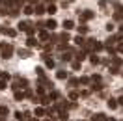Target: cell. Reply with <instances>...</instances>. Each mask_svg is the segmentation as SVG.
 <instances>
[{
	"label": "cell",
	"mask_w": 123,
	"mask_h": 121,
	"mask_svg": "<svg viewBox=\"0 0 123 121\" xmlns=\"http://www.w3.org/2000/svg\"><path fill=\"white\" fill-rule=\"evenodd\" d=\"M8 80H0V90H6V86H8Z\"/></svg>",
	"instance_id": "cell-34"
},
{
	"label": "cell",
	"mask_w": 123,
	"mask_h": 121,
	"mask_svg": "<svg viewBox=\"0 0 123 121\" xmlns=\"http://www.w3.org/2000/svg\"><path fill=\"white\" fill-rule=\"evenodd\" d=\"M36 73H37V75L41 76V78L45 76V73H43V67H36Z\"/></svg>",
	"instance_id": "cell-32"
},
{
	"label": "cell",
	"mask_w": 123,
	"mask_h": 121,
	"mask_svg": "<svg viewBox=\"0 0 123 121\" xmlns=\"http://www.w3.org/2000/svg\"><path fill=\"white\" fill-rule=\"evenodd\" d=\"M24 97H26V93H23V91H19V90L15 91V101H23Z\"/></svg>",
	"instance_id": "cell-13"
},
{
	"label": "cell",
	"mask_w": 123,
	"mask_h": 121,
	"mask_svg": "<svg viewBox=\"0 0 123 121\" xmlns=\"http://www.w3.org/2000/svg\"><path fill=\"white\" fill-rule=\"evenodd\" d=\"M92 121H106V117H105V114H95L92 117Z\"/></svg>",
	"instance_id": "cell-9"
},
{
	"label": "cell",
	"mask_w": 123,
	"mask_h": 121,
	"mask_svg": "<svg viewBox=\"0 0 123 121\" xmlns=\"http://www.w3.org/2000/svg\"><path fill=\"white\" fill-rule=\"evenodd\" d=\"M117 50H119V52H123V45H119V47H117Z\"/></svg>",
	"instance_id": "cell-37"
},
{
	"label": "cell",
	"mask_w": 123,
	"mask_h": 121,
	"mask_svg": "<svg viewBox=\"0 0 123 121\" xmlns=\"http://www.w3.org/2000/svg\"><path fill=\"white\" fill-rule=\"evenodd\" d=\"M28 28H30V24H28V23H19V30H21V32H26V30H28Z\"/></svg>",
	"instance_id": "cell-17"
},
{
	"label": "cell",
	"mask_w": 123,
	"mask_h": 121,
	"mask_svg": "<svg viewBox=\"0 0 123 121\" xmlns=\"http://www.w3.org/2000/svg\"><path fill=\"white\" fill-rule=\"evenodd\" d=\"M90 61H92L93 65H95V63H99V56H95V52H93L92 56H90Z\"/></svg>",
	"instance_id": "cell-22"
},
{
	"label": "cell",
	"mask_w": 123,
	"mask_h": 121,
	"mask_svg": "<svg viewBox=\"0 0 123 121\" xmlns=\"http://www.w3.org/2000/svg\"><path fill=\"white\" fill-rule=\"evenodd\" d=\"M121 63H123V60L119 58V56H116V54H114V56H112V65H114V67H119Z\"/></svg>",
	"instance_id": "cell-5"
},
{
	"label": "cell",
	"mask_w": 123,
	"mask_h": 121,
	"mask_svg": "<svg viewBox=\"0 0 123 121\" xmlns=\"http://www.w3.org/2000/svg\"><path fill=\"white\" fill-rule=\"evenodd\" d=\"M0 80H9V75H8V73H2V71H0Z\"/></svg>",
	"instance_id": "cell-30"
},
{
	"label": "cell",
	"mask_w": 123,
	"mask_h": 121,
	"mask_svg": "<svg viewBox=\"0 0 123 121\" xmlns=\"http://www.w3.org/2000/svg\"><path fill=\"white\" fill-rule=\"evenodd\" d=\"M58 115H60V119H67V117H69V115H67V110H60Z\"/></svg>",
	"instance_id": "cell-24"
},
{
	"label": "cell",
	"mask_w": 123,
	"mask_h": 121,
	"mask_svg": "<svg viewBox=\"0 0 123 121\" xmlns=\"http://www.w3.org/2000/svg\"><path fill=\"white\" fill-rule=\"evenodd\" d=\"M45 26L49 28V30H54V28H56V21H54V19H49V21L45 23Z\"/></svg>",
	"instance_id": "cell-8"
},
{
	"label": "cell",
	"mask_w": 123,
	"mask_h": 121,
	"mask_svg": "<svg viewBox=\"0 0 123 121\" xmlns=\"http://www.w3.org/2000/svg\"><path fill=\"white\" fill-rule=\"evenodd\" d=\"M78 82H80V84H88V82H90V78H88V76H82Z\"/></svg>",
	"instance_id": "cell-33"
},
{
	"label": "cell",
	"mask_w": 123,
	"mask_h": 121,
	"mask_svg": "<svg viewBox=\"0 0 123 121\" xmlns=\"http://www.w3.org/2000/svg\"><path fill=\"white\" fill-rule=\"evenodd\" d=\"M56 78H58V80H65V78H67V73H65V71H58V73H56Z\"/></svg>",
	"instance_id": "cell-12"
},
{
	"label": "cell",
	"mask_w": 123,
	"mask_h": 121,
	"mask_svg": "<svg viewBox=\"0 0 123 121\" xmlns=\"http://www.w3.org/2000/svg\"><path fill=\"white\" fill-rule=\"evenodd\" d=\"M45 108H36V115H37V117H43V115H45Z\"/></svg>",
	"instance_id": "cell-18"
},
{
	"label": "cell",
	"mask_w": 123,
	"mask_h": 121,
	"mask_svg": "<svg viewBox=\"0 0 123 121\" xmlns=\"http://www.w3.org/2000/svg\"><path fill=\"white\" fill-rule=\"evenodd\" d=\"M34 13L41 15V13H45V8H43V6H36V11H34Z\"/></svg>",
	"instance_id": "cell-25"
},
{
	"label": "cell",
	"mask_w": 123,
	"mask_h": 121,
	"mask_svg": "<svg viewBox=\"0 0 123 121\" xmlns=\"http://www.w3.org/2000/svg\"><path fill=\"white\" fill-rule=\"evenodd\" d=\"M69 84H71V86H77V84H78V80H77V78H71V80H69Z\"/></svg>",
	"instance_id": "cell-36"
},
{
	"label": "cell",
	"mask_w": 123,
	"mask_h": 121,
	"mask_svg": "<svg viewBox=\"0 0 123 121\" xmlns=\"http://www.w3.org/2000/svg\"><path fill=\"white\" fill-rule=\"evenodd\" d=\"M63 28H65V30H71V28H75V23H73V21H63Z\"/></svg>",
	"instance_id": "cell-10"
},
{
	"label": "cell",
	"mask_w": 123,
	"mask_h": 121,
	"mask_svg": "<svg viewBox=\"0 0 123 121\" xmlns=\"http://www.w3.org/2000/svg\"><path fill=\"white\" fill-rule=\"evenodd\" d=\"M77 60H80V61L86 60V50H80V52L77 54Z\"/></svg>",
	"instance_id": "cell-23"
},
{
	"label": "cell",
	"mask_w": 123,
	"mask_h": 121,
	"mask_svg": "<svg viewBox=\"0 0 123 121\" xmlns=\"http://www.w3.org/2000/svg\"><path fill=\"white\" fill-rule=\"evenodd\" d=\"M71 58H73V52H67V54L63 52V54H62V60H63V61H71Z\"/></svg>",
	"instance_id": "cell-15"
},
{
	"label": "cell",
	"mask_w": 123,
	"mask_h": 121,
	"mask_svg": "<svg viewBox=\"0 0 123 121\" xmlns=\"http://www.w3.org/2000/svg\"><path fill=\"white\" fill-rule=\"evenodd\" d=\"M75 43H77L78 47H84V43H86V39L82 37V34H78L77 37H75Z\"/></svg>",
	"instance_id": "cell-7"
},
{
	"label": "cell",
	"mask_w": 123,
	"mask_h": 121,
	"mask_svg": "<svg viewBox=\"0 0 123 121\" xmlns=\"http://www.w3.org/2000/svg\"><path fill=\"white\" fill-rule=\"evenodd\" d=\"M9 114V110H8V106H0V115H4V117H6V115H8Z\"/></svg>",
	"instance_id": "cell-20"
},
{
	"label": "cell",
	"mask_w": 123,
	"mask_h": 121,
	"mask_svg": "<svg viewBox=\"0 0 123 121\" xmlns=\"http://www.w3.org/2000/svg\"><path fill=\"white\" fill-rule=\"evenodd\" d=\"M71 65H73V69H75V71H78V69H80V65H82V61H80V60H75Z\"/></svg>",
	"instance_id": "cell-19"
},
{
	"label": "cell",
	"mask_w": 123,
	"mask_h": 121,
	"mask_svg": "<svg viewBox=\"0 0 123 121\" xmlns=\"http://www.w3.org/2000/svg\"><path fill=\"white\" fill-rule=\"evenodd\" d=\"M108 108H110V110H116V108H117V103H116V99H110V101H108Z\"/></svg>",
	"instance_id": "cell-14"
},
{
	"label": "cell",
	"mask_w": 123,
	"mask_h": 121,
	"mask_svg": "<svg viewBox=\"0 0 123 121\" xmlns=\"http://www.w3.org/2000/svg\"><path fill=\"white\" fill-rule=\"evenodd\" d=\"M86 32H88V26L80 24V26H78V34H86Z\"/></svg>",
	"instance_id": "cell-26"
},
{
	"label": "cell",
	"mask_w": 123,
	"mask_h": 121,
	"mask_svg": "<svg viewBox=\"0 0 123 121\" xmlns=\"http://www.w3.org/2000/svg\"><path fill=\"white\" fill-rule=\"evenodd\" d=\"M41 58L45 60V65H47L49 69H52V67H54V60H52V58H49V54H43Z\"/></svg>",
	"instance_id": "cell-3"
},
{
	"label": "cell",
	"mask_w": 123,
	"mask_h": 121,
	"mask_svg": "<svg viewBox=\"0 0 123 121\" xmlns=\"http://www.w3.org/2000/svg\"><path fill=\"white\" fill-rule=\"evenodd\" d=\"M26 47H28V48H34V47H37V41H36V39L30 36V37L26 39Z\"/></svg>",
	"instance_id": "cell-6"
},
{
	"label": "cell",
	"mask_w": 123,
	"mask_h": 121,
	"mask_svg": "<svg viewBox=\"0 0 123 121\" xmlns=\"http://www.w3.org/2000/svg\"><path fill=\"white\" fill-rule=\"evenodd\" d=\"M19 56H21V58H26V56H28V50H21V48H19Z\"/></svg>",
	"instance_id": "cell-31"
},
{
	"label": "cell",
	"mask_w": 123,
	"mask_h": 121,
	"mask_svg": "<svg viewBox=\"0 0 123 121\" xmlns=\"http://www.w3.org/2000/svg\"><path fill=\"white\" fill-rule=\"evenodd\" d=\"M47 13H50V15H54V13H56V6H54V4H50V6H47Z\"/></svg>",
	"instance_id": "cell-16"
},
{
	"label": "cell",
	"mask_w": 123,
	"mask_h": 121,
	"mask_svg": "<svg viewBox=\"0 0 123 121\" xmlns=\"http://www.w3.org/2000/svg\"><path fill=\"white\" fill-rule=\"evenodd\" d=\"M2 34H4V36H9V37H13L17 32L13 30V28H6V26H4V28H2Z\"/></svg>",
	"instance_id": "cell-4"
},
{
	"label": "cell",
	"mask_w": 123,
	"mask_h": 121,
	"mask_svg": "<svg viewBox=\"0 0 123 121\" xmlns=\"http://www.w3.org/2000/svg\"><path fill=\"white\" fill-rule=\"evenodd\" d=\"M0 50H2V58H11V54H13V47L11 45H6V43H2L0 45Z\"/></svg>",
	"instance_id": "cell-1"
},
{
	"label": "cell",
	"mask_w": 123,
	"mask_h": 121,
	"mask_svg": "<svg viewBox=\"0 0 123 121\" xmlns=\"http://www.w3.org/2000/svg\"><path fill=\"white\" fill-rule=\"evenodd\" d=\"M92 90H93V91H101V90H103V84H93Z\"/></svg>",
	"instance_id": "cell-28"
},
{
	"label": "cell",
	"mask_w": 123,
	"mask_h": 121,
	"mask_svg": "<svg viewBox=\"0 0 123 121\" xmlns=\"http://www.w3.org/2000/svg\"><path fill=\"white\" fill-rule=\"evenodd\" d=\"M101 48H103V45H101V43H97V41L93 39V52H97V50H101Z\"/></svg>",
	"instance_id": "cell-21"
},
{
	"label": "cell",
	"mask_w": 123,
	"mask_h": 121,
	"mask_svg": "<svg viewBox=\"0 0 123 121\" xmlns=\"http://www.w3.org/2000/svg\"><path fill=\"white\" fill-rule=\"evenodd\" d=\"M90 19H93V11L86 9V11H82V13H80V21H90Z\"/></svg>",
	"instance_id": "cell-2"
},
{
	"label": "cell",
	"mask_w": 123,
	"mask_h": 121,
	"mask_svg": "<svg viewBox=\"0 0 123 121\" xmlns=\"http://www.w3.org/2000/svg\"><path fill=\"white\" fill-rule=\"evenodd\" d=\"M106 30H108V32H112V30H114V24L108 23V24H106Z\"/></svg>",
	"instance_id": "cell-35"
},
{
	"label": "cell",
	"mask_w": 123,
	"mask_h": 121,
	"mask_svg": "<svg viewBox=\"0 0 123 121\" xmlns=\"http://www.w3.org/2000/svg\"><path fill=\"white\" fill-rule=\"evenodd\" d=\"M119 32H123V24H121V26H119Z\"/></svg>",
	"instance_id": "cell-39"
},
{
	"label": "cell",
	"mask_w": 123,
	"mask_h": 121,
	"mask_svg": "<svg viewBox=\"0 0 123 121\" xmlns=\"http://www.w3.org/2000/svg\"><path fill=\"white\" fill-rule=\"evenodd\" d=\"M24 13H26V15H32V13H34V8H32V6H26V8H24Z\"/></svg>",
	"instance_id": "cell-27"
},
{
	"label": "cell",
	"mask_w": 123,
	"mask_h": 121,
	"mask_svg": "<svg viewBox=\"0 0 123 121\" xmlns=\"http://www.w3.org/2000/svg\"><path fill=\"white\" fill-rule=\"evenodd\" d=\"M117 101H119V104H123V97H119V99H117Z\"/></svg>",
	"instance_id": "cell-38"
},
{
	"label": "cell",
	"mask_w": 123,
	"mask_h": 121,
	"mask_svg": "<svg viewBox=\"0 0 123 121\" xmlns=\"http://www.w3.org/2000/svg\"><path fill=\"white\" fill-rule=\"evenodd\" d=\"M39 39H41V41H49V39H50V34H49V32H41V34H39Z\"/></svg>",
	"instance_id": "cell-11"
},
{
	"label": "cell",
	"mask_w": 123,
	"mask_h": 121,
	"mask_svg": "<svg viewBox=\"0 0 123 121\" xmlns=\"http://www.w3.org/2000/svg\"><path fill=\"white\" fill-rule=\"evenodd\" d=\"M69 99H71V101H77V99H78V93H77V91H71V93H69Z\"/></svg>",
	"instance_id": "cell-29"
}]
</instances>
